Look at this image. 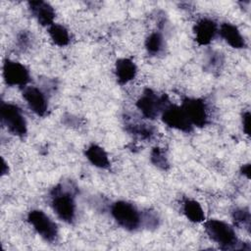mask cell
Wrapping results in <instances>:
<instances>
[{"instance_id":"obj_1","label":"cell","mask_w":251,"mask_h":251,"mask_svg":"<svg viewBox=\"0 0 251 251\" xmlns=\"http://www.w3.org/2000/svg\"><path fill=\"white\" fill-rule=\"evenodd\" d=\"M204 228L209 237L220 245V248L223 250H238L244 249V247L233 229V227L220 220H209L204 223Z\"/></svg>"},{"instance_id":"obj_2","label":"cell","mask_w":251,"mask_h":251,"mask_svg":"<svg viewBox=\"0 0 251 251\" xmlns=\"http://www.w3.org/2000/svg\"><path fill=\"white\" fill-rule=\"evenodd\" d=\"M74 188L62 183L56 185L50 192L51 207L60 220L72 224L75 218V201Z\"/></svg>"},{"instance_id":"obj_3","label":"cell","mask_w":251,"mask_h":251,"mask_svg":"<svg viewBox=\"0 0 251 251\" xmlns=\"http://www.w3.org/2000/svg\"><path fill=\"white\" fill-rule=\"evenodd\" d=\"M111 214L119 226L133 231L142 225V215L136 207L126 201H117L111 207Z\"/></svg>"},{"instance_id":"obj_4","label":"cell","mask_w":251,"mask_h":251,"mask_svg":"<svg viewBox=\"0 0 251 251\" xmlns=\"http://www.w3.org/2000/svg\"><path fill=\"white\" fill-rule=\"evenodd\" d=\"M1 123L14 135L19 137L25 136L27 125L22 110L13 103L1 102L0 105Z\"/></svg>"},{"instance_id":"obj_5","label":"cell","mask_w":251,"mask_h":251,"mask_svg":"<svg viewBox=\"0 0 251 251\" xmlns=\"http://www.w3.org/2000/svg\"><path fill=\"white\" fill-rule=\"evenodd\" d=\"M169 103L170 101L167 95L163 94L162 96H159L152 89L146 88L138 98L136 107L145 118L153 120L162 113Z\"/></svg>"},{"instance_id":"obj_6","label":"cell","mask_w":251,"mask_h":251,"mask_svg":"<svg viewBox=\"0 0 251 251\" xmlns=\"http://www.w3.org/2000/svg\"><path fill=\"white\" fill-rule=\"evenodd\" d=\"M27 222L46 241L53 242L58 236L57 225L41 210H32L27 214Z\"/></svg>"},{"instance_id":"obj_7","label":"cell","mask_w":251,"mask_h":251,"mask_svg":"<svg viewBox=\"0 0 251 251\" xmlns=\"http://www.w3.org/2000/svg\"><path fill=\"white\" fill-rule=\"evenodd\" d=\"M161 116L162 121L170 127L184 132H190L192 130L193 126L181 106L179 107L169 103L162 111Z\"/></svg>"},{"instance_id":"obj_8","label":"cell","mask_w":251,"mask_h":251,"mask_svg":"<svg viewBox=\"0 0 251 251\" xmlns=\"http://www.w3.org/2000/svg\"><path fill=\"white\" fill-rule=\"evenodd\" d=\"M3 77L10 86H24L29 81L28 70L21 63L5 60L3 63Z\"/></svg>"},{"instance_id":"obj_9","label":"cell","mask_w":251,"mask_h":251,"mask_svg":"<svg viewBox=\"0 0 251 251\" xmlns=\"http://www.w3.org/2000/svg\"><path fill=\"white\" fill-rule=\"evenodd\" d=\"M181 108L185 112L192 126H204L208 122V113L205 102L200 98L186 97L182 100Z\"/></svg>"},{"instance_id":"obj_10","label":"cell","mask_w":251,"mask_h":251,"mask_svg":"<svg viewBox=\"0 0 251 251\" xmlns=\"http://www.w3.org/2000/svg\"><path fill=\"white\" fill-rule=\"evenodd\" d=\"M23 97L26 101L29 109L37 116H45L48 103L45 94L35 86H25L23 90Z\"/></svg>"},{"instance_id":"obj_11","label":"cell","mask_w":251,"mask_h":251,"mask_svg":"<svg viewBox=\"0 0 251 251\" xmlns=\"http://www.w3.org/2000/svg\"><path fill=\"white\" fill-rule=\"evenodd\" d=\"M28 7L33 17L41 25L50 26L54 24L55 11L49 3L44 1H30L28 2Z\"/></svg>"},{"instance_id":"obj_12","label":"cell","mask_w":251,"mask_h":251,"mask_svg":"<svg viewBox=\"0 0 251 251\" xmlns=\"http://www.w3.org/2000/svg\"><path fill=\"white\" fill-rule=\"evenodd\" d=\"M218 31L217 24L211 19H201L194 25L195 39L200 45L209 44Z\"/></svg>"},{"instance_id":"obj_13","label":"cell","mask_w":251,"mask_h":251,"mask_svg":"<svg viewBox=\"0 0 251 251\" xmlns=\"http://www.w3.org/2000/svg\"><path fill=\"white\" fill-rule=\"evenodd\" d=\"M219 32L222 38H224V40L231 47L236 49L246 47L244 37L242 36V34L235 25L229 23H224L222 24Z\"/></svg>"},{"instance_id":"obj_14","label":"cell","mask_w":251,"mask_h":251,"mask_svg":"<svg viewBox=\"0 0 251 251\" xmlns=\"http://www.w3.org/2000/svg\"><path fill=\"white\" fill-rule=\"evenodd\" d=\"M137 72L136 65L133 61L127 58H121L117 60L115 73L120 84H126L134 78Z\"/></svg>"},{"instance_id":"obj_15","label":"cell","mask_w":251,"mask_h":251,"mask_svg":"<svg viewBox=\"0 0 251 251\" xmlns=\"http://www.w3.org/2000/svg\"><path fill=\"white\" fill-rule=\"evenodd\" d=\"M87 160L95 167L107 169L110 166V161L106 151L97 144H91L85 150Z\"/></svg>"},{"instance_id":"obj_16","label":"cell","mask_w":251,"mask_h":251,"mask_svg":"<svg viewBox=\"0 0 251 251\" xmlns=\"http://www.w3.org/2000/svg\"><path fill=\"white\" fill-rule=\"evenodd\" d=\"M183 214L192 223H200L205 219L204 211L201 205L193 199H185L183 202Z\"/></svg>"},{"instance_id":"obj_17","label":"cell","mask_w":251,"mask_h":251,"mask_svg":"<svg viewBox=\"0 0 251 251\" xmlns=\"http://www.w3.org/2000/svg\"><path fill=\"white\" fill-rule=\"evenodd\" d=\"M52 41L58 46H66L70 42V33L68 29L59 24H53L48 28Z\"/></svg>"},{"instance_id":"obj_18","label":"cell","mask_w":251,"mask_h":251,"mask_svg":"<svg viewBox=\"0 0 251 251\" xmlns=\"http://www.w3.org/2000/svg\"><path fill=\"white\" fill-rule=\"evenodd\" d=\"M164 46L163 36L160 32L155 31L148 35L145 40V48L149 54L156 55L159 54Z\"/></svg>"},{"instance_id":"obj_19","label":"cell","mask_w":251,"mask_h":251,"mask_svg":"<svg viewBox=\"0 0 251 251\" xmlns=\"http://www.w3.org/2000/svg\"><path fill=\"white\" fill-rule=\"evenodd\" d=\"M232 219L237 226L250 229V212L247 208H237L232 212Z\"/></svg>"},{"instance_id":"obj_20","label":"cell","mask_w":251,"mask_h":251,"mask_svg":"<svg viewBox=\"0 0 251 251\" xmlns=\"http://www.w3.org/2000/svg\"><path fill=\"white\" fill-rule=\"evenodd\" d=\"M150 159H151V162L161 170H167L169 168L168 159L164 151L159 147H156L151 151Z\"/></svg>"},{"instance_id":"obj_21","label":"cell","mask_w":251,"mask_h":251,"mask_svg":"<svg viewBox=\"0 0 251 251\" xmlns=\"http://www.w3.org/2000/svg\"><path fill=\"white\" fill-rule=\"evenodd\" d=\"M129 130L142 138H150L154 134V128L150 125H132Z\"/></svg>"},{"instance_id":"obj_22","label":"cell","mask_w":251,"mask_h":251,"mask_svg":"<svg viewBox=\"0 0 251 251\" xmlns=\"http://www.w3.org/2000/svg\"><path fill=\"white\" fill-rule=\"evenodd\" d=\"M142 223H144L147 227H156L158 226L159 219L158 216H156V214L148 211L145 214V216L142 217Z\"/></svg>"},{"instance_id":"obj_23","label":"cell","mask_w":251,"mask_h":251,"mask_svg":"<svg viewBox=\"0 0 251 251\" xmlns=\"http://www.w3.org/2000/svg\"><path fill=\"white\" fill-rule=\"evenodd\" d=\"M242 126L244 132L249 135L250 134V113L245 112L242 116Z\"/></svg>"},{"instance_id":"obj_24","label":"cell","mask_w":251,"mask_h":251,"mask_svg":"<svg viewBox=\"0 0 251 251\" xmlns=\"http://www.w3.org/2000/svg\"><path fill=\"white\" fill-rule=\"evenodd\" d=\"M28 35L25 32H22L21 35L19 36V44L21 45V47H24V46H26L27 45V42H28Z\"/></svg>"},{"instance_id":"obj_25","label":"cell","mask_w":251,"mask_h":251,"mask_svg":"<svg viewBox=\"0 0 251 251\" xmlns=\"http://www.w3.org/2000/svg\"><path fill=\"white\" fill-rule=\"evenodd\" d=\"M250 172H251V166L250 164H246V165H243L242 168H241V173L246 176L248 178L250 177Z\"/></svg>"},{"instance_id":"obj_26","label":"cell","mask_w":251,"mask_h":251,"mask_svg":"<svg viewBox=\"0 0 251 251\" xmlns=\"http://www.w3.org/2000/svg\"><path fill=\"white\" fill-rule=\"evenodd\" d=\"M9 171V168H8V165L6 164V162L2 159V176H4L5 174H7Z\"/></svg>"}]
</instances>
